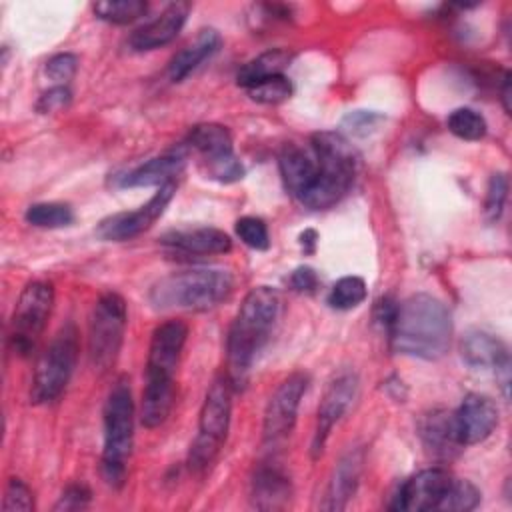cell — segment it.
Masks as SVG:
<instances>
[{
	"label": "cell",
	"instance_id": "obj_1",
	"mask_svg": "<svg viewBox=\"0 0 512 512\" xmlns=\"http://www.w3.org/2000/svg\"><path fill=\"white\" fill-rule=\"evenodd\" d=\"M386 332L398 354L438 360L450 348L452 314L436 296L418 292L396 302Z\"/></svg>",
	"mask_w": 512,
	"mask_h": 512
},
{
	"label": "cell",
	"instance_id": "obj_2",
	"mask_svg": "<svg viewBox=\"0 0 512 512\" xmlns=\"http://www.w3.org/2000/svg\"><path fill=\"white\" fill-rule=\"evenodd\" d=\"M280 310V296L270 286L252 288L226 336V376L232 388H242L252 364L270 338Z\"/></svg>",
	"mask_w": 512,
	"mask_h": 512
},
{
	"label": "cell",
	"instance_id": "obj_3",
	"mask_svg": "<svg viewBox=\"0 0 512 512\" xmlns=\"http://www.w3.org/2000/svg\"><path fill=\"white\" fill-rule=\"evenodd\" d=\"M188 338V326L182 320H166L152 332L146 358V384L142 390L140 422L146 428L162 426L176 400L174 376Z\"/></svg>",
	"mask_w": 512,
	"mask_h": 512
},
{
	"label": "cell",
	"instance_id": "obj_4",
	"mask_svg": "<svg viewBox=\"0 0 512 512\" xmlns=\"http://www.w3.org/2000/svg\"><path fill=\"white\" fill-rule=\"evenodd\" d=\"M308 146L316 156L318 172L300 202L312 210H326L338 204L352 188L360 158L340 132H316Z\"/></svg>",
	"mask_w": 512,
	"mask_h": 512
},
{
	"label": "cell",
	"instance_id": "obj_5",
	"mask_svg": "<svg viewBox=\"0 0 512 512\" xmlns=\"http://www.w3.org/2000/svg\"><path fill=\"white\" fill-rule=\"evenodd\" d=\"M234 288L232 274L222 268H192L172 272L150 288L156 310L204 312L224 302Z\"/></svg>",
	"mask_w": 512,
	"mask_h": 512
},
{
	"label": "cell",
	"instance_id": "obj_6",
	"mask_svg": "<svg viewBox=\"0 0 512 512\" xmlns=\"http://www.w3.org/2000/svg\"><path fill=\"white\" fill-rule=\"evenodd\" d=\"M134 444V400L130 382L120 376L104 404V448L100 458L102 480L120 490L126 484L128 460Z\"/></svg>",
	"mask_w": 512,
	"mask_h": 512
},
{
	"label": "cell",
	"instance_id": "obj_7",
	"mask_svg": "<svg viewBox=\"0 0 512 512\" xmlns=\"http://www.w3.org/2000/svg\"><path fill=\"white\" fill-rule=\"evenodd\" d=\"M232 418V384L228 376H218L210 384L198 418V434L190 444L188 468L194 474H204L218 458Z\"/></svg>",
	"mask_w": 512,
	"mask_h": 512
},
{
	"label": "cell",
	"instance_id": "obj_8",
	"mask_svg": "<svg viewBox=\"0 0 512 512\" xmlns=\"http://www.w3.org/2000/svg\"><path fill=\"white\" fill-rule=\"evenodd\" d=\"M78 352V330L72 322H68L58 330V334L52 338V342L36 362L30 384L32 404H50L62 396L74 374Z\"/></svg>",
	"mask_w": 512,
	"mask_h": 512
},
{
	"label": "cell",
	"instance_id": "obj_9",
	"mask_svg": "<svg viewBox=\"0 0 512 512\" xmlns=\"http://www.w3.org/2000/svg\"><path fill=\"white\" fill-rule=\"evenodd\" d=\"M126 300L116 292L102 294L88 318V358L94 370L106 372L114 366L126 332Z\"/></svg>",
	"mask_w": 512,
	"mask_h": 512
},
{
	"label": "cell",
	"instance_id": "obj_10",
	"mask_svg": "<svg viewBox=\"0 0 512 512\" xmlns=\"http://www.w3.org/2000/svg\"><path fill=\"white\" fill-rule=\"evenodd\" d=\"M52 306L54 288L50 282L34 280L24 286L12 314L10 332V346L18 356H30L36 348V342L52 314Z\"/></svg>",
	"mask_w": 512,
	"mask_h": 512
},
{
	"label": "cell",
	"instance_id": "obj_11",
	"mask_svg": "<svg viewBox=\"0 0 512 512\" xmlns=\"http://www.w3.org/2000/svg\"><path fill=\"white\" fill-rule=\"evenodd\" d=\"M188 146L200 154L210 178L222 184L242 180L244 166L234 154L232 134L226 126L216 122L196 124L188 134Z\"/></svg>",
	"mask_w": 512,
	"mask_h": 512
},
{
	"label": "cell",
	"instance_id": "obj_12",
	"mask_svg": "<svg viewBox=\"0 0 512 512\" xmlns=\"http://www.w3.org/2000/svg\"><path fill=\"white\" fill-rule=\"evenodd\" d=\"M306 388H308V376L304 372H294L278 384V388L270 396L264 410V422H262L264 444L276 446L290 436L296 424L298 408H300L302 396L306 394Z\"/></svg>",
	"mask_w": 512,
	"mask_h": 512
},
{
	"label": "cell",
	"instance_id": "obj_13",
	"mask_svg": "<svg viewBox=\"0 0 512 512\" xmlns=\"http://www.w3.org/2000/svg\"><path fill=\"white\" fill-rule=\"evenodd\" d=\"M456 476L444 468H428L408 478L396 492L390 508L398 512H444Z\"/></svg>",
	"mask_w": 512,
	"mask_h": 512
},
{
	"label": "cell",
	"instance_id": "obj_14",
	"mask_svg": "<svg viewBox=\"0 0 512 512\" xmlns=\"http://www.w3.org/2000/svg\"><path fill=\"white\" fill-rule=\"evenodd\" d=\"M176 194V182H168L164 186H158V190L152 194V198L142 204L136 210L130 212H116L108 218H104L98 228L96 236L108 242H124L130 238L140 236L146 232L166 210L170 200Z\"/></svg>",
	"mask_w": 512,
	"mask_h": 512
},
{
	"label": "cell",
	"instance_id": "obj_15",
	"mask_svg": "<svg viewBox=\"0 0 512 512\" xmlns=\"http://www.w3.org/2000/svg\"><path fill=\"white\" fill-rule=\"evenodd\" d=\"M358 394V376L352 370L338 372L326 386L316 412V428L312 436V458H320L334 424L348 412Z\"/></svg>",
	"mask_w": 512,
	"mask_h": 512
},
{
	"label": "cell",
	"instance_id": "obj_16",
	"mask_svg": "<svg viewBox=\"0 0 512 512\" xmlns=\"http://www.w3.org/2000/svg\"><path fill=\"white\" fill-rule=\"evenodd\" d=\"M460 356L472 368H492L500 378L504 396L508 398L510 384V356L506 344L494 334L472 328L460 340Z\"/></svg>",
	"mask_w": 512,
	"mask_h": 512
},
{
	"label": "cell",
	"instance_id": "obj_17",
	"mask_svg": "<svg viewBox=\"0 0 512 512\" xmlns=\"http://www.w3.org/2000/svg\"><path fill=\"white\" fill-rule=\"evenodd\" d=\"M456 436L462 446L484 442L498 426V408L486 394L470 392L454 410Z\"/></svg>",
	"mask_w": 512,
	"mask_h": 512
},
{
	"label": "cell",
	"instance_id": "obj_18",
	"mask_svg": "<svg viewBox=\"0 0 512 512\" xmlns=\"http://www.w3.org/2000/svg\"><path fill=\"white\" fill-rule=\"evenodd\" d=\"M192 10L190 2H172L168 4L154 20L146 22L144 26L136 28L130 38H128V46L134 52H150L156 48H162L166 44H170L178 32L182 30V26L186 24V18Z\"/></svg>",
	"mask_w": 512,
	"mask_h": 512
},
{
	"label": "cell",
	"instance_id": "obj_19",
	"mask_svg": "<svg viewBox=\"0 0 512 512\" xmlns=\"http://www.w3.org/2000/svg\"><path fill=\"white\" fill-rule=\"evenodd\" d=\"M362 468H364V452L360 448L348 450L332 470L320 508L328 512L344 510L358 490Z\"/></svg>",
	"mask_w": 512,
	"mask_h": 512
},
{
	"label": "cell",
	"instance_id": "obj_20",
	"mask_svg": "<svg viewBox=\"0 0 512 512\" xmlns=\"http://www.w3.org/2000/svg\"><path fill=\"white\" fill-rule=\"evenodd\" d=\"M418 434L426 452L440 460H450L464 448L456 436L454 412L442 408L430 410L420 418Z\"/></svg>",
	"mask_w": 512,
	"mask_h": 512
},
{
	"label": "cell",
	"instance_id": "obj_21",
	"mask_svg": "<svg viewBox=\"0 0 512 512\" xmlns=\"http://www.w3.org/2000/svg\"><path fill=\"white\" fill-rule=\"evenodd\" d=\"M278 170L284 182V188L294 196L302 198V194L310 188L316 178L318 162L310 146H300L296 142H288L282 146L278 154Z\"/></svg>",
	"mask_w": 512,
	"mask_h": 512
},
{
	"label": "cell",
	"instance_id": "obj_22",
	"mask_svg": "<svg viewBox=\"0 0 512 512\" xmlns=\"http://www.w3.org/2000/svg\"><path fill=\"white\" fill-rule=\"evenodd\" d=\"M186 164V152L182 148L168 150L160 156H154L136 168L128 170L120 176L122 188H148V186H164L168 182H176L174 178Z\"/></svg>",
	"mask_w": 512,
	"mask_h": 512
},
{
	"label": "cell",
	"instance_id": "obj_23",
	"mask_svg": "<svg viewBox=\"0 0 512 512\" xmlns=\"http://www.w3.org/2000/svg\"><path fill=\"white\" fill-rule=\"evenodd\" d=\"M290 478L276 466H260L250 482V504L256 510H282L290 504Z\"/></svg>",
	"mask_w": 512,
	"mask_h": 512
},
{
	"label": "cell",
	"instance_id": "obj_24",
	"mask_svg": "<svg viewBox=\"0 0 512 512\" xmlns=\"http://www.w3.org/2000/svg\"><path fill=\"white\" fill-rule=\"evenodd\" d=\"M162 244L186 254H226L232 248V240L218 228H186L170 230L162 236Z\"/></svg>",
	"mask_w": 512,
	"mask_h": 512
},
{
	"label": "cell",
	"instance_id": "obj_25",
	"mask_svg": "<svg viewBox=\"0 0 512 512\" xmlns=\"http://www.w3.org/2000/svg\"><path fill=\"white\" fill-rule=\"evenodd\" d=\"M222 44V38L218 30L214 28H202L196 38L186 44L180 52H176L168 64V76L172 82H182L186 76H190L204 60L214 56Z\"/></svg>",
	"mask_w": 512,
	"mask_h": 512
},
{
	"label": "cell",
	"instance_id": "obj_26",
	"mask_svg": "<svg viewBox=\"0 0 512 512\" xmlns=\"http://www.w3.org/2000/svg\"><path fill=\"white\" fill-rule=\"evenodd\" d=\"M294 54L286 48H272L266 50L262 54H258L256 58L248 60L240 70H238V84L242 88H246L248 84L268 78V76H276V74H284V70L290 66Z\"/></svg>",
	"mask_w": 512,
	"mask_h": 512
},
{
	"label": "cell",
	"instance_id": "obj_27",
	"mask_svg": "<svg viewBox=\"0 0 512 512\" xmlns=\"http://www.w3.org/2000/svg\"><path fill=\"white\" fill-rule=\"evenodd\" d=\"M24 218L36 228H64L72 224L74 212L68 204L62 202H38L28 206Z\"/></svg>",
	"mask_w": 512,
	"mask_h": 512
},
{
	"label": "cell",
	"instance_id": "obj_28",
	"mask_svg": "<svg viewBox=\"0 0 512 512\" xmlns=\"http://www.w3.org/2000/svg\"><path fill=\"white\" fill-rule=\"evenodd\" d=\"M96 18L110 24H130L146 14L148 4L142 0H104L92 6Z\"/></svg>",
	"mask_w": 512,
	"mask_h": 512
},
{
	"label": "cell",
	"instance_id": "obj_29",
	"mask_svg": "<svg viewBox=\"0 0 512 512\" xmlns=\"http://www.w3.org/2000/svg\"><path fill=\"white\" fill-rule=\"evenodd\" d=\"M246 94L252 102L258 104H280L292 96V82L284 74L268 76L248 84Z\"/></svg>",
	"mask_w": 512,
	"mask_h": 512
},
{
	"label": "cell",
	"instance_id": "obj_30",
	"mask_svg": "<svg viewBox=\"0 0 512 512\" xmlns=\"http://www.w3.org/2000/svg\"><path fill=\"white\" fill-rule=\"evenodd\" d=\"M446 126L454 136L468 140V142H476V140L484 138L486 128H488L484 116L472 108L452 110L446 118Z\"/></svg>",
	"mask_w": 512,
	"mask_h": 512
},
{
	"label": "cell",
	"instance_id": "obj_31",
	"mask_svg": "<svg viewBox=\"0 0 512 512\" xmlns=\"http://www.w3.org/2000/svg\"><path fill=\"white\" fill-rule=\"evenodd\" d=\"M368 288L360 276H342L328 294V304L336 310H352L366 300Z\"/></svg>",
	"mask_w": 512,
	"mask_h": 512
},
{
	"label": "cell",
	"instance_id": "obj_32",
	"mask_svg": "<svg viewBox=\"0 0 512 512\" xmlns=\"http://www.w3.org/2000/svg\"><path fill=\"white\" fill-rule=\"evenodd\" d=\"M236 234L238 238L254 248V250H266L270 246V234L268 226L262 218L258 216H242L236 220Z\"/></svg>",
	"mask_w": 512,
	"mask_h": 512
},
{
	"label": "cell",
	"instance_id": "obj_33",
	"mask_svg": "<svg viewBox=\"0 0 512 512\" xmlns=\"http://www.w3.org/2000/svg\"><path fill=\"white\" fill-rule=\"evenodd\" d=\"M384 122V114L376 110H352L342 118V128L352 136H368L378 130V126Z\"/></svg>",
	"mask_w": 512,
	"mask_h": 512
},
{
	"label": "cell",
	"instance_id": "obj_34",
	"mask_svg": "<svg viewBox=\"0 0 512 512\" xmlns=\"http://www.w3.org/2000/svg\"><path fill=\"white\" fill-rule=\"evenodd\" d=\"M508 194V178L502 172H496L490 176L488 190H486V200H484V214L490 222H496L502 214L504 202Z\"/></svg>",
	"mask_w": 512,
	"mask_h": 512
},
{
	"label": "cell",
	"instance_id": "obj_35",
	"mask_svg": "<svg viewBox=\"0 0 512 512\" xmlns=\"http://www.w3.org/2000/svg\"><path fill=\"white\" fill-rule=\"evenodd\" d=\"M34 508V498L32 490L20 480V478H10L4 490V500H2V510L6 512H30Z\"/></svg>",
	"mask_w": 512,
	"mask_h": 512
},
{
	"label": "cell",
	"instance_id": "obj_36",
	"mask_svg": "<svg viewBox=\"0 0 512 512\" xmlns=\"http://www.w3.org/2000/svg\"><path fill=\"white\" fill-rule=\"evenodd\" d=\"M76 70H78V56L70 52L56 54L46 62V76L54 82V86H66V82L74 78Z\"/></svg>",
	"mask_w": 512,
	"mask_h": 512
},
{
	"label": "cell",
	"instance_id": "obj_37",
	"mask_svg": "<svg viewBox=\"0 0 512 512\" xmlns=\"http://www.w3.org/2000/svg\"><path fill=\"white\" fill-rule=\"evenodd\" d=\"M92 502V492L86 484H68L58 502L54 504V510L58 512H70V510H84Z\"/></svg>",
	"mask_w": 512,
	"mask_h": 512
},
{
	"label": "cell",
	"instance_id": "obj_38",
	"mask_svg": "<svg viewBox=\"0 0 512 512\" xmlns=\"http://www.w3.org/2000/svg\"><path fill=\"white\" fill-rule=\"evenodd\" d=\"M72 102V92L68 86H52L50 90H46L38 102H36V110L40 114H50V112H58L64 110L68 104Z\"/></svg>",
	"mask_w": 512,
	"mask_h": 512
},
{
	"label": "cell",
	"instance_id": "obj_39",
	"mask_svg": "<svg viewBox=\"0 0 512 512\" xmlns=\"http://www.w3.org/2000/svg\"><path fill=\"white\" fill-rule=\"evenodd\" d=\"M290 286L296 292H314L318 288V274L310 266H298L290 274Z\"/></svg>",
	"mask_w": 512,
	"mask_h": 512
},
{
	"label": "cell",
	"instance_id": "obj_40",
	"mask_svg": "<svg viewBox=\"0 0 512 512\" xmlns=\"http://www.w3.org/2000/svg\"><path fill=\"white\" fill-rule=\"evenodd\" d=\"M316 240H318V234L314 232V230H304L302 234H300V244H302V248H304V252H308V254H312L314 252V248H316Z\"/></svg>",
	"mask_w": 512,
	"mask_h": 512
},
{
	"label": "cell",
	"instance_id": "obj_41",
	"mask_svg": "<svg viewBox=\"0 0 512 512\" xmlns=\"http://www.w3.org/2000/svg\"><path fill=\"white\" fill-rule=\"evenodd\" d=\"M502 102L504 110L510 114V72L504 74V84H502Z\"/></svg>",
	"mask_w": 512,
	"mask_h": 512
}]
</instances>
